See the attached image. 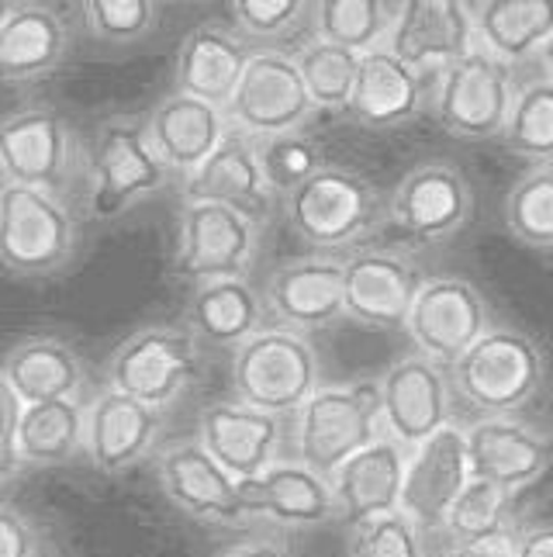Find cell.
I'll return each instance as SVG.
<instances>
[{
  "label": "cell",
  "instance_id": "obj_1",
  "mask_svg": "<svg viewBox=\"0 0 553 557\" xmlns=\"http://www.w3.org/2000/svg\"><path fill=\"white\" fill-rule=\"evenodd\" d=\"M174 181L149 139L146 114H108L93 128L87 149V211L98 222H114L136 205L163 195Z\"/></svg>",
  "mask_w": 553,
  "mask_h": 557
},
{
  "label": "cell",
  "instance_id": "obj_2",
  "mask_svg": "<svg viewBox=\"0 0 553 557\" xmlns=\"http://www.w3.org/2000/svg\"><path fill=\"white\" fill-rule=\"evenodd\" d=\"M546 357L540 343L512 325H494L450 368L453 398L478 419H508L540 395Z\"/></svg>",
  "mask_w": 553,
  "mask_h": 557
},
{
  "label": "cell",
  "instance_id": "obj_3",
  "mask_svg": "<svg viewBox=\"0 0 553 557\" xmlns=\"http://www.w3.org/2000/svg\"><path fill=\"white\" fill-rule=\"evenodd\" d=\"M385 436L377 381L322 384L294 416V460L329 482L350 457Z\"/></svg>",
  "mask_w": 553,
  "mask_h": 557
},
{
  "label": "cell",
  "instance_id": "obj_4",
  "mask_svg": "<svg viewBox=\"0 0 553 557\" xmlns=\"http://www.w3.org/2000/svg\"><path fill=\"white\" fill-rule=\"evenodd\" d=\"M280 205L291 233L322 253L356 246L388 219V201L380 198V190L356 170L332 163L322 166Z\"/></svg>",
  "mask_w": 553,
  "mask_h": 557
},
{
  "label": "cell",
  "instance_id": "obj_5",
  "mask_svg": "<svg viewBox=\"0 0 553 557\" xmlns=\"http://www.w3.org/2000/svg\"><path fill=\"white\" fill-rule=\"evenodd\" d=\"M318 354L312 339L294 330L266 325L232 354V392L236 401L256 412L288 419L318 388Z\"/></svg>",
  "mask_w": 553,
  "mask_h": 557
},
{
  "label": "cell",
  "instance_id": "obj_6",
  "mask_svg": "<svg viewBox=\"0 0 553 557\" xmlns=\"http://www.w3.org/2000/svg\"><path fill=\"white\" fill-rule=\"evenodd\" d=\"M80 246V225L63 195L0 184V257L14 277L66 271Z\"/></svg>",
  "mask_w": 553,
  "mask_h": 557
},
{
  "label": "cell",
  "instance_id": "obj_7",
  "mask_svg": "<svg viewBox=\"0 0 553 557\" xmlns=\"http://www.w3.org/2000/svg\"><path fill=\"white\" fill-rule=\"evenodd\" d=\"M198 336L184 325H146L122 339L108 357V388L131 395L142 406L166 412L198 381Z\"/></svg>",
  "mask_w": 553,
  "mask_h": 557
},
{
  "label": "cell",
  "instance_id": "obj_8",
  "mask_svg": "<svg viewBox=\"0 0 553 557\" xmlns=\"http://www.w3.org/2000/svg\"><path fill=\"white\" fill-rule=\"evenodd\" d=\"M260 222L212 201H184L174 274L194 287L215 281H250L260 257Z\"/></svg>",
  "mask_w": 553,
  "mask_h": 557
},
{
  "label": "cell",
  "instance_id": "obj_9",
  "mask_svg": "<svg viewBox=\"0 0 553 557\" xmlns=\"http://www.w3.org/2000/svg\"><path fill=\"white\" fill-rule=\"evenodd\" d=\"M516 94L519 84L512 66L478 46L436 81V122L467 143L502 139L516 108Z\"/></svg>",
  "mask_w": 553,
  "mask_h": 557
},
{
  "label": "cell",
  "instance_id": "obj_10",
  "mask_svg": "<svg viewBox=\"0 0 553 557\" xmlns=\"http://www.w3.org/2000/svg\"><path fill=\"white\" fill-rule=\"evenodd\" d=\"M318 104L312 101L298 60L280 49H260L242 84L236 90L232 104L225 108L228 128L246 132L260 143L298 136L315 119Z\"/></svg>",
  "mask_w": 553,
  "mask_h": 557
},
{
  "label": "cell",
  "instance_id": "obj_11",
  "mask_svg": "<svg viewBox=\"0 0 553 557\" xmlns=\"http://www.w3.org/2000/svg\"><path fill=\"white\" fill-rule=\"evenodd\" d=\"M491 330V309L481 287L467 277L450 274L426 277L405 325L409 339L415 343V354L443 363L447 371Z\"/></svg>",
  "mask_w": 553,
  "mask_h": 557
},
{
  "label": "cell",
  "instance_id": "obj_12",
  "mask_svg": "<svg viewBox=\"0 0 553 557\" xmlns=\"http://www.w3.org/2000/svg\"><path fill=\"white\" fill-rule=\"evenodd\" d=\"M474 219V187L461 166L429 160L412 166L388 198V222L418 246L447 243Z\"/></svg>",
  "mask_w": 553,
  "mask_h": 557
},
{
  "label": "cell",
  "instance_id": "obj_13",
  "mask_svg": "<svg viewBox=\"0 0 553 557\" xmlns=\"http://www.w3.org/2000/svg\"><path fill=\"white\" fill-rule=\"evenodd\" d=\"M156 478L169 506H177L190 520L222 530L253 523V516L246 512L239 482L204 450L198 436L166 444L156 454Z\"/></svg>",
  "mask_w": 553,
  "mask_h": 557
},
{
  "label": "cell",
  "instance_id": "obj_14",
  "mask_svg": "<svg viewBox=\"0 0 553 557\" xmlns=\"http://www.w3.org/2000/svg\"><path fill=\"white\" fill-rule=\"evenodd\" d=\"M426 274L402 249H356L342 260V298L347 319L377 333H398L409 325Z\"/></svg>",
  "mask_w": 553,
  "mask_h": 557
},
{
  "label": "cell",
  "instance_id": "obj_15",
  "mask_svg": "<svg viewBox=\"0 0 553 557\" xmlns=\"http://www.w3.org/2000/svg\"><path fill=\"white\" fill-rule=\"evenodd\" d=\"M380 406H385V430L405 450L423 447L440 430L453 426V381L443 363L423 354L398 357L380 374Z\"/></svg>",
  "mask_w": 553,
  "mask_h": 557
},
{
  "label": "cell",
  "instance_id": "obj_16",
  "mask_svg": "<svg viewBox=\"0 0 553 557\" xmlns=\"http://www.w3.org/2000/svg\"><path fill=\"white\" fill-rule=\"evenodd\" d=\"M0 174L4 184L63 195L73 177V132L63 114L46 104L11 111L0 125Z\"/></svg>",
  "mask_w": 553,
  "mask_h": 557
},
{
  "label": "cell",
  "instance_id": "obj_17",
  "mask_svg": "<svg viewBox=\"0 0 553 557\" xmlns=\"http://www.w3.org/2000/svg\"><path fill=\"white\" fill-rule=\"evenodd\" d=\"M388 49L426 81L440 76L478 49L470 4L461 0H405Z\"/></svg>",
  "mask_w": 553,
  "mask_h": 557
},
{
  "label": "cell",
  "instance_id": "obj_18",
  "mask_svg": "<svg viewBox=\"0 0 553 557\" xmlns=\"http://www.w3.org/2000/svg\"><path fill=\"white\" fill-rule=\"evenodd\" d=\"M474 482L470 454H467V430L447 426L423 447L409 450L405 488H402V512L423 533H443V523L456 498Z\"/></svg>",
  "mask_w": 553,
  "mask_h": 557
},
{
  "label": "cell",
  "instance_id": "obj_19",
  "mask_svg": "<svg viewBox=\"0 0 553 557\" xmlns=\"http://www.w3.org/2000/svg\"><path fill=\"white\" fill-rule=\"evenodd\" d=\"M263 309L280 330L318 333L347 319L342 298V260L301 257L277 267L263 284Z\"/></svg>",
  "mask_w": 553,
  "mask_h": 557
},
{
  "label": "cell",
  "instance_id": "obj_20",
  "mask_svg": "<svg viewBox=\"0 0 553 557\" xmlns=\"http://www.w3.org/2000/svg\"><path fill=\"white\" fill-rule=\"evenodd\" d=\"M180 190H184V201H212V205L236 208L260 225L274 215V208L280 201L263 174L260 139L236 128H228L225 143L194 170V174L184 177Z\"/></svg>",
  "mask_w": 553,
  "mask_h": 557
},
{
  "label": "cell",
  "instance_id": "obj_21",
  "mask_svg": "<svg viewBox=\"0 0 553 557\" xmlns=\"http://www.w3.org/2000/svg\"><path fill=\"white\" fill-rule=\"evenodd\" d=\"M163 412L142 406L131 395L104 388L87 406V460L101 474H125L156 450Z\"/></svg>",
  "mask_w": 553,
  "mask_h": 557
},
{
  "label": "cell",
  "instance_id": "obj_22",
  "mask_svg": "<svg viewBox=\"0 0 553 557\" xmlns=\"http://www.w3.org/2000/svg\"><path fill=\"white\" fill-rule=\"evenodd\" d=\"M194 436L236 482H250L280 460L284 422L277 416L242 406L236 398L212 401L201 409Z\"/></svg>",
  "mask_w": 553,
  "mask_h": 557
},
{
  "label": "cell",
  "instance_id": "obj_23",
  "mask_svg": "<svg viewBox=\"0 0 553 557\" xmlns=\"http://www.w3.org/2000/svg\"><path fill=\"white\" fill-rule=\"evenodd\" d=\"M405 468L409 450L391 436L377 440L374 447L350 457L329 478L336 495V520L360 530L374 520H385L391 512H402Z\"/></svg>",
  "mask_w": 553,
  "mask_h": 557
},
{
  "label": "cell",
  "instance_id": "obj_24",
  "mask_svg": "<svg viewBox=\"0 0 553 557\" xmlns=\"http://www.w3.org/2000/svg\"><path fill=\"white\" fill-rule=\"evenodd\" d=\"M467 454L474 478L519 495L546 474L553 460V440L516 416L478 419L467 426Z\"/></svg>",
  "mask_w": 553,
  "mask_h": 557
},
{
  "label": "cell",
  "instance_id": "obj_25",
  "mask_svg": "<svg viewBox=\"0 0 553 557\" xmlns=\"http://www.w3.org/2000/svg\"><path fill=\"white\" fill-rule=\"evenodd\" d=\"M256 55L253 42L236 25L204 22L190 28L177 52V90L204 104L228 108L242 84L250 60Z\"/></svg>",
  "mask_w": 553,
  "mask_h": 557
},
{
  "label": "cell",
  "instance_id": "obj_26",
  "mask_svg": "<svg viewBox=\"0 0 553 557\" xmlns=\"http://www.w3.org/2000/svg\"><path fill=\"white\" fill-rule=\"evenodd\" d=\"M70 52L66 17L49 4L11 0L0 14V73L4 84L25 87L60 73Z\"/></svg>",
  "mask_w": 553,
  "mask_h": 557
},
{
  "label": "cell",
  "instance_id": "obj_27",
  "mask_svg": "<svg viewBox=\"0 0 553 557\" xmlns=\"http://www.w3.org/2000/svg\"><path fill=\"white\" fill-rule=\"evenodd\" d=\"M246 512L280 530H315L336 520L332 485L298 460H277L260 478L239 482Z\"/></svg>",
  "mask_w": 553,
  "mask_h": 557
},
{
  "label": "cell",
  "instance_id": "obj_28",
  "mask_svg": "<svg viewBox=\"0 0 553 557\" xmlns=\"http://www.w3.org/2000/svg\"><path fill=\"white\" fill-rule=\"evenodd\" d=\"M429 84L412 66H405L385 46L367 55H360V73L353 87V101L347 108V119L364 128H402L418 119L426 108Z\"/></svg>",
  "mask_w": 553,
  "mask_h": 557
},
{
  "label": "cell",
  "instance_id": "obj_29",
  "mask_svg": "<svg viewBox=\"0 0 553 557\" xmlns=\"http://www.w3.org/2000/svg\"><path fill=\"white\" fill-rule=\"evenodd\" d=\"M149 139L174 177H190L228 136V119L215 104H204L184 90H169L149 114Z\"/></svg>",
  "mask_w": 553,
  "mask_h": 557
},
{
  "label": "cell",
  "instance_id": "obj_30",
  "mask_svg": "<svg viewBox=\"0 0 553 557\" xmlns=\"http://www.w3.org/2000/svg\"><path fill=\"white\" fill-rule=\"evenodd\" d=\"M0 384L11 388L25 406L80 398L87 388V368L70 339L55 333H32L8 350Z\"/></svg>",
  "mask_w": 553,
  "mask_h": 557
},
{
  "label": "cell",
  "instance_id": "obj_31",
  "mask_svg": "<svg viewBox=\"0 0 553 557\" xmlns=\"http://www.w3.org/2000/svg\"><path fill=\"white\" fill-rule=\"evenodd\" d=\"M470 17L478 46L508 66L537 60L553 38V0H481Z\"/></svg>",
  "mask_w": 553,
  "mask_h": 557
},
{
  "label": "cell",
  "instance_id": "obj_32",
  "mask_svg": "<svg viewBox=\"0 0 553 557\" xmlns=\"http://www.w3.org/2000/svg\"><path fill=\"white\" fill-rule=\"evenodd\" d=\"M263 315V295H256L250 281H215L194 287L187 305V330L198 343L239 350L246 339L266 330Z\"/></svg>",
  "mask_w": 553,
  "mask_h": 557
},
{
  "label": "cell",
  "instance_id": "obj_33",
  "mask_svg": "<svg viewBox=\"0 0 553 557\" xmlns=\"http://www.w3.org/2000/svg\"><path fill=\"white\" fill-rule=\"evenodd\" d=\"M22 471L25 468H63L87 454V406L84 398H60L25 406L22 416Z\"/></svg>",
  "mask_w": 553,
  "mask_h": 557
},
{
  "label": "cell",
  "instance_id": "obj_34",
  "mask_svg": "<svg viewBox=\"0 0 553 557\" xmlns=\"http://www.w3.org/2000/svg\"><path fill=\"white\" fill-rule=\"evenodd\" d=\"M398 14L402 4H388V0H322L315 4L312 25L322 42L367 55L388 46Z\"/></svg>",
  "mask_w": 553,
  "mask_h": 557
},
{
  "label": "cell",
  "instance_id": "obj_35",
  "mask_svg": "<svg viewBox=\"0 0 553 557\" xmlns=\"http://www.w3.org/2000/svg\"><path fill=\"white\" fill-rule=\"evenodd\" d=\"M502 143L512 157L529 160L532 166H553V84L546 76L519 84Z\"/></svg>",
  "mask_w": 553,
  "mask_h": 557
},
{
  "label": "cell",
  "instance_id": "obj_36",
  "mask_svg": "<svg viewBox=\"0 0 553 557\" xmlns=\"http://www.w3.org/2000/svg\"><path fill=\"white\" fill-rule=\"evenodd\" d=\"M294 60H298L304 87H309L318 111H342L347 114V108L353 101L356 73H360V55L350 49L322 42V38L312 35L309 42L298 46Z\"/></svg>",
  "mask_w": 553,
  "mask_h": 557
},
{
  "label": "cell",
  "instance_id": "obj_37",
  "mask_svg": "<svg viewBox=\"0 0 553 557\" xmlns=\"http://www.w3.org/2000/svg\"><path fill=\"white\" fill-rule=\"evenodd\" d=\"M512 509H516V492H505L491 482H474L464 488V495L456 498V506L450 509L443 533L450 544H470V541H488L516 530L512 527Z\"/></svg>",
  "mask_w": 553,
  "mask_h": 557
},
{
  "label": "cell",
  "instance_id": "obj_38",
  "mask_svg": "<svg viewBox=\"0 0 553 557\" xmlns=\"http://www.w3.org/2000/svg\"><path fill=\"white\" fill-rule=\"evenodd\" d=\"M505 228L523 246L553 249V166H532L505 198Z\"/></svg>",
  "mask_w": 553,
  "mask_h": 557
},
{
  "label": "cell",
  "instance_id": "obj_39",
  "mask_svg": "<svg viewBox=\"0 0 553 557\" xmlns=\"http://www.w3.org/2000/svg\"><path fill=\"white\" fill-rule=\"evenodd\" d=\"M80 11L87 32L104 46L142 42L160 22V4L152 0H87Z\"/></svg>",
  "mask_w": 553,
  "mask_h": 557
},
{
  "label": "cell",
  "instance_id": "obj_40",
  "mask_svg": "<svg viewBox=\"0 0 553 557\" xmlns=\"http://www.w3.org/2000/svg\"><path fill=\"white\" fill-rule=\"evenodd\" d=\"M260 157H263V174H266V181H271L274 195L280 201L291 198L304 181L315 177L318 170L326 166L322 163L318 143H312L304 132L260 143Z\"/></svg>",
  "mask_w": 553,
  "mask_h": 557
},
{
  "label": "cell",
  "instance_id": "obj_41",
  "mask_svg": "<svg viewBox=\"0 0 553 557\" xmlns=\"http://www.w3.org/2000/svg\"><path fill=\"white\" fill-rule=\"evenodd\" d=\"M304 17H315V4L304 0H236L232 4V25L250 42H274L294 32Z\"/></svg>",
  "mask_w": 553,
  "mask_h": 557
},
{
  "label": "cell",
  "instance_id": "obj_42",
  "mask_svg": "<svg viewBox=\"0 0 553 557\" xmlns=\"http://www.w3.org/2000/svg\"><path fill=\"white\" fill-rule=\"evenodd\" d=\"M426 533L405 512H391L385 520L353 530L350 557H426Z\"/></svg>",
  "mask_w": 553,
  "mask_h": 557
},
{
  "label": "cell",
  "instance_id": "obj_43",
  "mask_svg": "<svg viewBox=\"0 0 553 557\" xmlns=\"http://www.w3.org/2000/svg\"><path fill=\"white\" fill-rule=\"evenodd\" d=\"M22 416L25 401L17 398L11 388L0 384V468H4V482L11 485L17 471H22V450H17V436H22Z\"/></svg>",
  "mask_w": 553,
  "mask_h": 557
},
{
  "label": "cell",
  "instance_id": "obj_44",
  "mask_svg": "<svg viewBox=\"0 0 553 557\" xmlns=\"http://www.w3.org/2000/svg\"><path fill=\"white\" fill-rule=\"evenodd\" d=\"M42 550V536L38 527L17 506L0 509V557H38Z\"/></svg>",
  "mask_w": 553,
  "mask_h": 557
},
{
  "label": "cell",
  "instance_id": "obj_45",
  "mask_svg": "<svg viewBox=\"0 0 553 557\" xmlns=\"http://www.w3.org/2000/svg\"><path fill=\"white\" fill-rule=\"evenodd\" d=\"M519 547V530H508L488 541H470V544H447L436 557H516Z\"/></svg>",
  "mask_w": 553,
  "mask_h": 557
},
{
  "label": "cell",
  "instance_id": "obj_46",
  "mask_svg": "<svg viewBox=\"0 0 553 557\" xmlns=\"http://www.w3.org/2000/svg\"><path fill=\"white\" fill-rule=\"evenodd\" d=\"M218 557H298V554L288 541H280V536H253V541L228 547Z\"/></svg>",
  "mask_w": 553,
  "mask_h": 557
},
{
  "label": "cell",
  "instance_id": "obj_47",
  "mask_svg": "<svg viewBox=\"0 0 553 557\" xmlns=\"http://www.w3.org/2000/svg\"><path fill=\"white\" fill-rule=\"evenodd\" d=\"M516 557H553V523H540V527L519 530Z\"/></svg>",
  "mask_w": 553,
  "mask_h": 557
},
{
  "label": "cell",
  "instance_id": "obj_48",
  "mask_svg": "<svg viewBox=\"0 0 553 557\" xmlns=\"http://www.w3.org/2000/svg\"><path fill=\"white\" fill-rule=\"evenodd\" d=\"M537 63H540V70H543V76L553 84V38L543 46V52L537 55Z\"/></svg>",
  "mask_w": 553,
  "mask_h": 557
}]
</instances>
